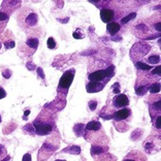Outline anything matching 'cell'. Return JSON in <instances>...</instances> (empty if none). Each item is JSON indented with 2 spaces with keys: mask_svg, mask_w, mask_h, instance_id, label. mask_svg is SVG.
<instances>
[{
  "mask_svg": "<svg viewBox=\"0 0 161 161\" xmlns=\"http://www.w3.org/2000/svg\"><path fill=\"white\" fill-rule=\"evenodd\" d=\"M114 74H115V66L114 65H111L107 69L97 70L90 74L88 78L90 80V82H98V83H102L105 85L114 76Z\"/></svg>",
  "mask_w": 161,
  "mask_h": 161,
  "instance_id": "6da1fadb",
  "label": "cell"
},
{
  "mask_svg": "<svg viewBox=\"0 0 161 161\" xmlns=\"http://www.w3.org/2000/svg\"><path fill=\"white\" fill-rule=\"evenodd\" d=\"M135 30L140 32V34H144V33H146V32H148L149 28H148L144 24H140V25H138V26L135 27Z\"/></svg>",
  "mask_w": 161,
  "mask_h": 161,
  "instance_id": "44dd1931",
  "label": "cell"
},
{
  "mask_svg": "<svg viewBox=\"0 0 161 161\" xmlns=\"http://www.w3.org/2000/svg\"><path fill=\"white\" fill-rule=\"evenodd\" d=\"M101 128V124L98 121H91L87 125H85V129L87 131H97Z\"/></svg>",
  "mask_w": 161,
  "mask_h": 161,
  "instance_id": "8fae6325",
  "label": "cell"
},
{
  "mask_svg": "<svg viewBox=\"0 0 161 161\" xmlns=\"http://www.w3.org/2000/svg\"><path fill=\"white\" fill-rule=\"evenodd\" d=\"M4 97H6V91L0 87V99H3Z\"/></svg>",
  "mask_w": 161,
  "mask_h": 161,
  "instance_id": "d590c367",
  "label": "cell"
},
{
  "mask_svg": "<svg viewBox=\"0 0 161 161\" xmlns=\"http://www.w3.org/2000/svg\"><path fill=\"white\" fill-rule=\"evenodd\" d=\"M111 39L114 40V41H121V40H122V37H111Z\"/></svg>",
  "mask_w": 161,
  "mask_h": 161,
  "instance_id": "7bdbcfd3",
  "label": "cell"
},
{
  "mask_svg": "<svg viewBox=\"0 0 161 161\" xmlns=\"http://www.w3.org/2000/svg\"><path fill=\"white\" fill-rule=\"evenodd\" d=\"M74 74H76V70L74 69H69V70L65 71L63 76H61L59 82V90H63L65 93H67L69 86L72 84Z\"/></svg>",
  "mask_w": 161,
  "mask_h": 161,
  "instance_id": "3957f363",
  "label": "cell"
},
{
  "mask_svg": "<svg viewBox=\"0 0 161 161\" xmlns=\"http://www.w3.org/2000/svg\"><path fill=\"white\" fill-rule=\"evenodd\" d=\"M22 161H31V155L29 154V153L25 154L23 156V160H22Z\"/></svg>",
  "mask_w": 161,
  "mask_h": 161,
  "instance_id": "74e56055",
  "label": "cell"
},
{
  "mask_svg": "<svg viewBox=\"0 0 161 161\" xmlns=\"http://www.w3.org/2000/svg\"><path fill=\"white\" fill-rule=\"evenodd\" d=\"M25 131H27V132L31 133V134H33L34 132H35V129H34V126L33 124H27L26 126H25Z\"/></svg>",
  "mask_w": 161,
  "mask_h": 161,
  "instance_id": "7402d4cb",
  "label": "cell"
},
{
  "mask_svg": "<svg viewBox=\"0 0 161 161\" xmlns=\"http://www.w3.org/2000/svg\"><path fill=\"white\" fill-rule=\"evenodd\" d=\"M12 70L10 69H5V70H3L2 71V76L4 78H10V76H12Z\"/></svg>",
  "mask_w": 161,
  "mask_h": 161,
  "instance_id": "484cf974",
  "label": "cell"
},
{
  "mask_svg": "<svg viewBox=\"0 0 161 161\" xmlns=\"http://www.w3.org/2000/svg\"><path fill=\"white\" fill-rule=\"evenodd\" d=\"M120 28H121L120 25L118 23H116V22H111V23L107 24V31H109V33L111 35H115L116 33H118L119 31H120Z\"/></svg>",
  "mask_w": 161,
  "mask_h": 161,
  "instance_id": "9c48e42d",
  "label": "cell"
},
{
  "mask_svg": "<svg viewBox=\"0 0 161 161\" xmlns=\"http://www.w3.org/2000/svg\"><path fill=\"white\" fill-rule=\"evenodd\" d=\"M130 115H131V109L124 107V109L115 111L114 114L111 115V119H114V120H117V121H122L127 119Z\"/></svg>",
  "mask_w": 161,
  "mask_h": 161,
  "instance_id": "5b68a950",
  "label": "cell"
},
{
  "mask_svg": "<svg viewBox=\"0 0 161 161\" xmlns=\"http://www.w3.org/2000/svg\"><path fill=\"white\" fill-rule=\"evenodd\" d=\"M104 152V149L100 146H96V144H92L91 147V154L92 155H99Z\"/></svg>",
  "mask_w": 161,
  "mask_h": 161,
  "instance_id": "e0dca14e",
  "label": "cell"
},
{
  "mask_svg": "<svg viewBox=\"0 0 161 161\" xmlns=\"http://www.w3.org/2000/svg\"><path fill=\"white\" fill-rule=\"evenodd\" d=\"M63 152H68L72 155H78L80 153V148L78 146H71V147L64 149Z\"/></svg>",
  "mask_w": 161,
  "mask_h": 161,
  "instance_id": "5bb4252c",
  "label": "cell"
},
{
  "mask_svg": "<svg viewBox=\"0 0 161 161\" xmlns=\"http://www.w3.org/2000/svg\"><path fill=\"white\" fill-rule=\"evenodd\" d=\"M1 121H2V119H1V115H0V123H1Z\"/></svg>",
  "mask_w": 161,
  "mask_h": 161,
  "instance_id": "7dc6e473",
  "label": "cell"
},
{
  "mask_svg": "<svg viewBox=\"0 0 161 161\" xmlns=\"http://www.w3.org/2000/svg\"><path fill=\"white\" fill-rule=\"evenodd\" d=\"M113 104H114L116 107H125L129 104V99H128L127 95L119 94L114 98Z\"/></svg>",
  "mask_w": 161,
  "mask_h": 161,
  "instance_id": "8992f818",
  "label": "cell"
},
{
  "mask_svg": "<svg viewBox=\"0 0 161 161\" xmlns=\"http://www.w3.org/2000/svg\"><path fill=\"white\" fill-rule=\"evenodd\" d=\"M29 114H30V111H29V109H27V111H25V114H24V116H23V119H24V120H27V117L29 116Z\"/></svg>",
  "mask_w": 161,
  "mask_h": 161,
  "instance_id": "f35d334b",
  "label": "cell"
},
{
  "mask_svg": "<svg viewBox=\"0 0 161 161\" xmlns=\"http://www.w3.org/2000/svg\"><path fill=\"white\" fill-rule=\"evenodd\" d=\"M160 116H158V117H157V120H156V122H155V127H156L157 128V129H160V128H161V125H160Z\"/></svg>",
  "mask_w": 161,
  "mask_h": 161,
  "instance_id": "8d00e7d4",
  "label": "cell"
},
{
  "mask_svg": "<svg viewBox=\"0 0 161 161\" xmlns=\"http://www.w3.org/2000/svg\"><path fill=\"white\" fill-rule=\"evenodd\" d=\"M34 129H35V133L37 135H47L52 131V126L49 123H45V122H38L35 121L33 123Z\"/></svg>",
  "mask_w": 161,
  "mask_h": 161,
  "instance_id": "277c9868",
  "label": "cell"
},
{
  "mask_svg": "<svg viewBox=\"0 0 161 161\" xmlns=\"http://www.w3.org/2000/svg\"><path fill=\"white\" fill-rule=\"evenodd\" d=\"M151 49V45H148L146 43H138L133 45L131 49V58L134 60H138L140 58L144 57V55L147 54Z\"/></svg>",
  "mask_w": 161,
  "mask_h": 161,
  "instance_id": "7a4b0ae2",
  "label": "cell"
},
{
  "mask_svg": "<svg viewBox=\"0 0 161 161\" xmlns=\"http://www.w3.org/2000/svg\"><path fill=\"white\" fill-rule=\"evenodd\" d=\"M150 84H146V85L144 86H140V87H136L135 88V92H136V94L138 95V96H142V95H144L146 93H147V91L150 89Z\"/></svg>",
  "mask_w": 161,
  "mask_h": 161,
  "instance_id": "7c38bea8",
  "label": "cell"
},
{
  "mask_svg": "<svg viewBox=\"0 0 161 161\" xmlns=\"http://www.w3.org/2000/svg\"><path fill=\"white\" fill-rule=\"evenodd\" d=\"M84 130H85V125H84V124L78 123L74 126V131L76 134V136H83Z\"/></svg>",
  "mask_w": 161,
  "mask_h": 161,
  "instance_id": "4fadbf2b",
  "label": "cell"
},
{
  "mask_svg": "<svg viewBox=\"0 0 161 161\" xmlns=\"http://www.w3.org/2000/svg\"><path fill=\"white\" fill-rule=\"evenodd\" d=\"M38 43H39V41H38L37 38H29L26 41V45H28L29 47H31V49H33V50L37 49Z\"/></svg>",
  "mask_w": 161,
  "mask_h": 161,
  "instance_id": "9a60e30c",
  "label": "cell"
},
{
  "mask_svg": "<svg viewBox=\"0 0 161 161\" xmlns=\"http://www.w3.org/2000/svg\"><path fill=\"white\" fill-rule=\"evenodd\" d=\"M140 129H136L135 131H133L132 132V135H131V140H140V135H138V133L140 132Z\"/></svg>",
  "mask_w": 161,
  "mask_h": 161,
  "instance_id": "83f0119b",
  "label": "cell"
},
{
  "mask_svg": "<svg viewBox=\"0 0 161 161\" xmlns=\"http://www.w3.org/2000/svg\"><path fill=\"white\" fill-rule=\"evenodd\" d=\"M4 152H5V148L3 147L2 144H0V155H2Z\"/></svg>",
  "mask_w": 161,
  "mask_h": 161,
  "instance_id": "ab89813d",
  "label": "cell"
},
{
  "mask_svg": "<svg viewBox=\"0 0 161 161\" xmlns=\"http://www.w3.org/2000/svg\"><path fill=\"white\" fill-rule=\"evenodd\" d=\"M160 69H161L160 65H158V66H157L156 68H153V70H152V74H153V76H154V74H157V76H160V74H161Z\"/></svg>",
  "mask_w": 161,
  "mask_h": 161,
  "instance_id": "d6a6232c",
  "label": "cell"
},
{
  "mask_svg": "<svg viewBox=\"0 0 161 161\" xmlns=\"http://www.w3.org/2000/svg\"><path fill=\"white\" fill-rule=\"evenodd\" d=\"M14 45H16V43H14V41H6L5 43V47H6L7 50L8 49H12V47H14Z\"/></svg>",
  "mask_w": 161,
  "mask_h": 161,
  "instance_id": "836d02e7",
  "label": "cell"
},
{
  "mask_svg": "<svg viewBox=\"0 0 161 161\" xmlns=\"http://www.w3.org/2000/svg\"><path fill=\"white\" fill-rule=\"evenodd\" d=\"M135 17H136V14H135V12H131V14H129L128 16H126V17H124L123 19L121 20V23H122V24H127L129 21H131V20L134 19Z\"/></svg>",
  "mask_w": 161,
  "mask_h": 161,
  "instance_id": "ac0fdd59",
  "label": "cell"
},
{
  "mask_svg": "<svg viewBox=\"0 0 161 161\" xmlns=\"http://www.w3.org/2000/svg\"><path fill=\"white\" fill-rule=\"evenodd\" d=\"M160 62V57L159 56H157V55H153V56H150L149 58H148V63L150 64H157Z\"/></svg>",
  "mask_w": 161,
  "mask_h": 161,
  "instance_id": "d6986e66",
  "label": "cell"
},
{
  "mask_svg": "<svg viewBox=\"0 0 161 161\" xmlns=\"http://www.w3.org/2000/svg\"><path fill=\"white\" fill-rule=\"evenodd\" d=\"M124 161H135V160H130V159H125Z\"/></svg>",
  "mask_w": 161,
  "mask_h": 161,
  "instance_id": "bcb514c9",
  "label": "cell"
},
{
  "mask_svg": "<svg viewBox=\"0 0 161 161\" xmlns=\"http://www.w3.org/2000/svg\"><path fill=\"white\" fill-rule=\"evenodd\" d=\"M47 47L49 49H51V50H53V49H55L56 47V43H55V40L53 37H50L49 39H47Z\"/></svg>",
  "mask_w": 161,
  "mask_h": 161,
  "instance_id": "cb8c5ba5",
  "label": "cell"
},
{
  "mask_svg": "<svg viewBox=\"0 0 161 161\" xmlns=\"http://www.w3.org/2000/svg\"><path fill=\"white\" fill-rule=\"evenodd\" d=\"M113 90H114L115 94H119V93H120V84L115 83L114 85H113Z\"/></svg>",
  "mask_w": 161,
  "mask_h": 161,
  "instance_id": "4dcf8cb0",
  "label": "cell"
},
{
  "mask_svg": "<svg viewBox=\"0 0 161 161\" xmlns=\"http://www.w3.org/2000/svg\"><path fill=\"white\" fill-rule=\"evenodd\" d=\"M157 37V35H151V36H149V37H147L146 39H154V38H156Z\"/></svg>",
  "mask_w": 161,
  "mask_h": 161,
  "instance_id": "ee69618b",
  "label": "cell"
},
{
  "mask_svg": "<svg viewBox=\"0 0 161 161\" xmlns=\"http://www.w3.org/2000/svg\"><path fill=\"white\" fill-rule=\"evenodd\" d=\"M55 161H65V160H59V159H58V160H55Z\"/></svg>",
  "mask_w": 161,
  "mask_h": 161,
  "instance_id": "c3c4849f",
  "label": "cell"
},
{
  "mask_svg": "<svg viewBox=\"0 0 161 161\" xmlns=\"http://www.w3.org/2000/svg\"><path fill=\"white\" fill-rule=\"evenodd\" d=\"M96 107H97L96 100H91V101L89 102V109H90L91 111H95V109H96Z\"/></svg>",
  "mask_w": 161,
  "mask_h": 161,
  "instance_id": "f1b7e54d",
  "label": "cell"
},
{
  "mask_svg": "<svg viewBox=\"0 0 161 161\" xmlns=\"http://www.w3.org/2000/svg\"><path fill=\"white\" fill-rule=\"evenodd\" d=\"M10 19V16L3 12H0V22H6Z\"/></svg>",
  "mask_w": 161,
  "mask_h": 161,
  "instance_id": "d4e9b609",
  "label": "cell"
},
{
  "mask_svg": "<svg viewBox=\"0 0 161 161\" xmlns=\"http://www.w3.org/2000/svg\"><path fill=\"white\" fill-rule=\"evenodd\" d=\"M61 23H67V22L69 21V18H65V19H61V20H59Z\"/></svg>",
  "mask_w": 161,
  "mask_h": 161,
  "instance_id": "b9f144b4",
  "label": "cell"
},
{
  "mask_svg": "<svg viewBox=\"0 0 161 161\" xmlns=\"http://www.w3.org/2000/svg\"><path fill=\"white\" fill-rule=\"evenodd\" d=\"M10 156H6L4 159H3V160H1V161H10Z\"/></svg>",
  "mask_w": 161,
  "mask_h": 161,
  "instance_id": "f6af8a7d",
  "label": "cell"
},
{
  "mask_svg": "<svg viewBox=\"0 0 161 161\" xmlns=\"http://www.w3.org/2000/svg\"><path fill=\"white\" fill-rule=\"evenodd\" d=\"M135 67L138 69H140V70H152V69H153V67H152L151 65L146 64V63H144V62H140V61L135 63Z\"/></svg>",
  "mask_w": 161,
  "mask_h": 161,
  "instance_id": "2e32d148",
  "label": "cell"
},
{
  "mask_svg": "<svg viewBox=\"0 0 161 161\" xmlns=\"http://www.w3.org/2000/svg\"><path fill=\"white\" fill-rule=\"evenodd\" d=\"M155 29L157 31H160V22H158L157 24H155Z\"/></svg>",
  "mask_w": 161,
  "mask_h": 161,
  "instance_id": "60d3db41",
  "label": "cell"
},
{
  "mask_svg": "<svg viewBox=\"0 0 161 161\" xmlns=\"http://www.w3.org/2000/svg\"><path fill=\"white\" fill-rule=\"evenodd\" d=\"M104 88V84L98 83V82H90L86 86V90L88 93H96L101 91Z\"/></svg>",
  "mask_w": 161,
  "mask_h": 161,
  "instance_id": "ba28073f",
  "label": "cell"
},
{
  "mask_svg": "<svg viewBox=\"0 0 161 161\" xmlns=\"http://www.w3.org/2000/svg\"><path fill=\"white\" fill-rule=\"evenodd\" d=\"M150 92H151L152 94L160 92V84H159V83H154L152 86H150Z\"/></svg>",
  "mask_w": 161,
  "mask_h": 161,
  "instance_id": "ffe728a7",
  "label": "cell"
},
{
  "mask_svg": "<svg viewBox=\"0 0 161 161\" xmlns=\"http://www.w3.org/2000/svg\"><path fill=\"white\" fill-rule=\"evenodd\" d=\"M0 49H1V45H0Z\"/></svg>",
  "mask_w": 161,
  "mask_h": 161,
  "instance_id": "681fc988",
  "label": "cell"
},
{
  "mask_svg": "<svg viewBox=\"0 0 161 161\" xmlns=\"http://www.w3.org/2000/svg\"><path fill=\"white\" fill-rule=\"evenodd\" d=\"M26 67H27V69H29V70H35V68H36V66H35V64L33 63V62H31V61H28L26 63Z\"/></svg>",
  "mask_w": 161,
  "mask_h": 161,
  "instance_id": "4316f807",
  "label": "cell"
},
{
  "mask_svg": "<svg viewBox=\"0 0 161 161\" xmlns=\"http://www.w3.org/2000/svg\"><path fill=\"white\" fill-rule=\"evenodd\" d=\"M153 109H154V111H158V113H160V100H158V101L154 102V104H153Z\"/></svg>",
  "mask_w": 161,
  "mask_h": 161,
  "instance_id": "1f68e13d",
  "label": "cell"
},
{
  "mask_svg": "<svg viewBox=\"0 0 161 161\" xmlns=\"http://www.w3.org/2000/svg\"><path fill=\"white\" fill-rule=\"evenodd\" d=\"M72 36H74V38H76V39H82V38H84V34L78 33V31H76V32H74V34H72Z\"/></svg>",
  "mask_w": 161,
  "mask_h": 161,
  "instance_id": "e575fe53",
  "label": "cell"
},
{
  "mask_svg": "<svg viewBox=\"0 0 161 161\" xmlns=\"http://www.w3.org/2000/svg\"><path fill=\"white\" fill-rule=\"evenodd\" d=\"M36 71H37V76L39 78H45V72H43V69L41 68V67H38V68H36Z\"/></svg>",
  "mask_w": 161,
  "mask_h": 161,
  "instance_id": "f546056e",
  "label": "cell"
},
{
  "mask_svg": "<svg viewBox=\"0 0 161 161\" xmlns=\"http://www.w3.org/2000/svg\"><path fill=\"white\" fill-rule=\"evenodd\" d=\"M114 16H115V12L111 8H102L100 10V18H101V21L104 22V23H111V20L114 19Z\"/></svg>",
  "mask_w": 161,
  "mask_h": 161,
  "instance_id": "52a82bcc",
  "label": "cell"
},
{
  "mask_svg": "<svg viewBox=\"0 0 161 161\" xmlns=\"http://www.w3.org/2000/svg\"><path fill=\"white\" fill-rule=\"evenodd\" d=\"M37 21H38L37 14H34V12H30V14H29L28 16L26 17V20H25L26 24L28 25V26H30V27L35 26L36 24H37Z\"/></svg>",
  "mask_w": 161,
  "mask_h": 161,
  "instance_id": "30bf717a",
  "label": "cell"
},
{
  "mask_svg": "<svg viewBox=\"0 0 161 161\" xmlns=\"http://www.w3.org/2000/svg\"><path fill=\"white\" fill-rule=\"evenodd\" d=\"M144 150H146V152H148V153H152L153 150H154V144H152V142H146V144H144Z\"/></svg>",
  "mask_w": 161,
  "mask_h": 161,
  "instance_id": "603a6c76",
  "label": "cell"
}]
</instances>
